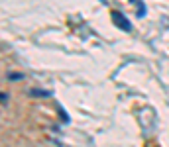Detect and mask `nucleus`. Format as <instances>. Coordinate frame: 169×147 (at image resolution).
Here are the masks:
<instances>
[{
	"label": "nucleus",
	"instance_id": "obj_2",
	"mask_svg": "<svg viewBox=\"0 0 169 147\" xmlns=\"http://www.w3.org/2000/svg\"><path fill=\"white\" fill-rule=\"evenodd\" d=\"M24 75H18V73H14V75H8V80H22Z\"/></svg>",
	"mask_w": 169,
	"mask_h": 147
},
{
	"label": "nucleus",
	"instance_id": "obj_1",
	"mask_svg": "<svg viewBox=\"0 0 169 147\" xmlns=\"http://www.w3.org/2000/svg\"><path fill=\"white\" fill-rule=\"evenodd\" d=\"M112 18H114V24L118 26V28H122L124 32H130V29H132V24L126 20V16H124V14H120V12H114V14H112Z\"/></svg>",
	"mask_w": 169,
	"mask_h": 147
}]
</instances>
